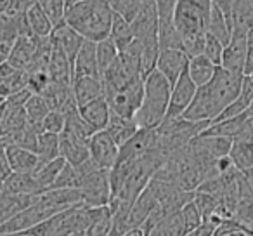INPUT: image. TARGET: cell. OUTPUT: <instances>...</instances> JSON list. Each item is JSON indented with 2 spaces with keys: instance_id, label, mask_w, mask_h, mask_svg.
<instances>
[{
  "instance_id": "obj_40",
  "label": "cell",
  "mask_w": 253,
  "mask_h": 236,
  "mask_svg": "<svg viewBox=\"0 0 253 236\" xmlns=\"http://www.w3.org/2000/svg\"><path fill=\"white\" fill-rule=\"evenodd\" d=\"M179 214H180V219H182V224H184L186 233L193 231V229L198 228V226L201 224V221H203V215H201L200 208H198V205L194 200L187 201V203L179 210Z\"/></svg>"
},
{
  "instance_id": "obj_36",
  "label": "cell",
  "mask_w": 253,
  "mask_h": 236,
  "mask_svg": "<svg viewBox=\"0 0 253 236\" xmlns=\"http://www.w3.org/2000/svg\"><path fill=\"white\" fill-rule=\"evenodd\" d=\"M186 229H184L182 219H180L179 212L169 214L167 217H163L155 228L151 229L149 236H184Z\"/></svg>"
},
{
  "instance_id": "obj_17",
  "label": "cell",
  "mask_w": 253,
  "mask_h": 236,
  "mask_svg": "<svg viewBox=\"0 0 253 236\" xmlns=\"http://www.w3.org/2000/svg\"><path fill=\"white\" fill-rule=\"evenodd\" d=\"M59 155L71 165H80L90 158L87 142L77 139L68 131H63L59 134Z\"/></svg>"
},
{
  "instance_id": "obj_42",
  "label": "cell",
  "mask_w": 253,
  "mask_h": 236,
  "mask_svg": "<svg viewBox=\"0 0 253 236\" xmlns=\"http://www.w3.org/2000/svg\"><path fill=\"white\" fill-rule=\"evenodd\" d=\"M42 9L45 11V14L49 16V19L52 21L54 26L63 25L64 23V11H66V4L64 0H37Z\"/></svg>"
},
{
  "instance_id": "obj_35",
  "label": "cell",
  "mask_w": 253,
  "mask_h": 236,
  "mask_svg": "<svg viewBox=\"0 0 253 236\" xmlns=\"http://www.w3.org/2000/svg\"><path fill=\"white\" fill-rule=\"evenodd\" d=\"M37 155L40 162H50L59 155V134L40 132L37 141Z\"/></svg>"
},
{
  "instance_id": "obj_41",
  "label": "cell",
  "mask_w": 253,
  "mask_h": 236,
  "mask_svg": "<svg viewBox=\"0 0 253 236\" xmlns=\"http://www.w3.org/2000/svg\"><path fill=\"white\" fill-rule=\"evenodd\" d=\"M78 186H80V174H78L77 167L66 162L50 189H54V188H78Z\"/></svg>"
},
{
  "instance_id": "obj_31",
  "label": "cell",
  "mask_w": 253,
  "mask_h": 236,
  "mask_svg": "<svg viewBox=\"0 0 253 236\" xmlns=\"http://www.w3.org/2000/svg\"><path fill=\"white\" fill-rule=\"evenodd\" d=\"M246 118L245 115H238L232 116V118H225V120H218V122H211L207 129H205L201 134L203 136H218V138H229V139H236L243 127V122Z\"/></svg>"
},
{
  "instance_id": "obj_22",
  "label": "cell",
  "mask_w": 253,
  "mask_h": 236,
  "mask_svg": "<svg viewBox=\"0 0 253 236\" xmlns=\"http://www.w3.org/2000/svg\"><path fill=\"white\" fill-rule=\"evenodd\" d=\"M37 196L32 194H18V193H9L4 189V193L0 194V224H4L5 221L16 215L19 210L30 207Z\"/></svg>"
},
{
  "instance_id": "obj_9",
  "label": "cell",
  "mask_w": 253,
  "mask_h": 236,
  "mask_svg": "<svg viewBox=\"0 0 253 236\" xmlns=\"http://www.w3.org/2000/svg\"><path fill=\"white\" fill-rule=\"evenodd\" d=\"M198 87L193 80H191L187 70L177 78V82L172 85V92H170V102L169 109H167V115L163 120H169V118H177L187 109V106L191 104L194 94H196Z\"/></svg>"
},
{
  "instance_id": "obj_29",
  "label": "cell",
  "mask_w": 253,
  "mask_h": 236,
  "mask_svg": "<svg viewBox=\"0 0 253 236\" xmlns=\"http://www.w3.org/2000/svg\"><path fill=\"white\" fill-rule=\"evenodd\" d=\"M64 163H66V160H64L63 156H57V158L50 160V162H40L39 165H37V169L32 172L33 179L39 183V186L43 189V193L52 188L54 181L59 176Z\"/></svg>"
},
{
  "instance_id": "obj_7",
  "label": "cell",
  "mask_w": 253,
  "mask_h": 236,
  "mask_svg": "<svg viewBox=\"0 0 253 236\" xmlns=\"http://www.w3.org/2000/svg\"><path fill=\"white\" fill-rule=\"evenodd\" d=\"M87 148H88L90 160L99 169L111 170L115 167L116 160H118L120 146L116 144L115 139L109 136V132L106 129L94 132L90 136V139L87 141Z\"/></svg>"
},
{
  "instance_id": "obj_12",
  "label": "cell",
  "mask_w": 253,
  "mask_h": 236,
  "mask_svg": "<svg viewBox=\"0 0 253 236\" xmlns=\"http://www.w3.org/2000/svg\"><path fill=\"white\" fill-rule=\"evenodd\" d=\"M95 44L92 40H87L82 44L77 57L73 61V78L77 77H95L101 78L97 64V54H95Z\"/></svg>"
},
{
  "instance_id": "obj_14",
  "label": "cell",
  "mask_w": 253,
  "mask_h": 236,
  "mask_svg": "<svg viewBox=\"0 0 253 236\" xmlns=\"http://www.w3.org/2000/svg\"><path fill=\"white\" fill-rule=\"evenodd\" d=\"M252 102H253V78H252V75H245L238 97L229 106H225V108L215 116L213 122L225 120V118H232V116H238V115H245L250 109V106H252Z\"/></svg>"
},
{
  "instance_id": "obj_8",
  "label": "cell",
  "mask_w": 253,
  "mask_h": 236,
  "mask_svg": "<svg viewBox=\"0 0 253 236\" xmlns=\"http://www.w3.org/2000/svg\"><path fill=\"white\" fill-rule=\"evenodd\" d=\"M155 148H156V129L139 127V131L125 144L120 146L116 163L134 162V160H139L141 156H144L146 153Z\"/></svg>"
},
{
  "instance_id": "obj_44",
  "label": "cell",
  "mask_w": 253,
  "mask_h": 236,
  "mask_svg": "<svg viewBox=\"0 0 253 236\" xmlns=\"http://www.w3.org/2000/svg\"><path fill=\"white\" fill-rule=\"evenodd\" d=\"M222 52H224V44L217 39V37L210 35L207 32V37H205V47H203V54L211 61L215 63L217 66H220L222 63Z\"/></svg>"
},
{
  "instance_id": "obj_50",
  "label": "cell",
  "mask_w": 253,
  "mask_h": 236,
  "mask_svg": "<svg viewBox=\"0 0 253 236\" xmlns=\"http://www.w3.org/2000/svg\"><path fill=\"white\" fill-rule=\"evenodd\" d=\"M253 73V32L248 33V49H246V61H245V75Z\"/></svg>"
},
{
  "instance_id": "obj_23",
  "label": "cell",
  "mask_w": 253,
  "mask_h": 236,
  "mask_svg": "<svg viewBox=\"0 0 253 236\" xmlns=\"http://www.w3.org/2000/svg\"><path fill=\"white\" fill-rule=\"evenodd\" d=\"M4 189L9 191V193L32 194V196H39V194L43 193V189L39 186V183L33 179L32 172H12L4 181Z\"/></svg>"
},
{
  "instance_id": "obj_24",
  "label": "cell",
  "mask_w": 253,
  "mask_h": 236,
  "mask_svg": "<svg viewBox=\"0 0 253 236\" xmlns=\"http://www.w3.org/2000/svg\"><path fill=\"white\" fill-rule=\"evenodd\" d=\"M217 64L211 63L205 54H198V56L189 57L187 63V73H189L191 80L196 84V87L208 84L213 78L215 71H217Z\"/></svg>"
},
{
  "instance_id": "obj_3",
  "label": "cell",
  "mask_w": 253,
  "mask_h": 236,
  "mask_svg": "<svg viewBox=\"0 0 253 236\" xmlns=\"http://www.w3.org/2000/svg\"><path fill=\"white\" fill-rule=\"evenodd\" d=\"M170 92H172V84L158 70H153L144 78L142 102L134 116L139 127L156 129L162 124L169 109Z\"/></svg>"
},
{
  "instance_id": "obj_4",
  "label": "cell",
  "mask_w": 253,
  "mask_h": 236,
  "mask_svg": "<svg viewBox=\"0 0 253 236\" xmlns=\"http://www.w3.org/2000/svg\"><path fill=\"white\" fill-rule=\"evenodd\" d=\"M213 0H177L173 7V23L180 37L207 33Z\"/></svg>"
},
{
  "instance_id": "obj_19",
  "label": "cell",
  "mask_w": 253,
  "mask_h": 236,
  "mask_svg": "<svg viewBox=\"0 0 253 236\" xmlns=\"http://www.w3.org/2000/svg\"><path fill=\"white\" fill-rule=\"evenodd\" d=\"M35 37L33 35H19L18 39L12 44L11 54H9V63L14 64L18 70H25L28 71L30 64L33 61V56H35Z\"/></svg>"
},
{
  "instance_id": "obj_51",
  "label": "cell",
  "mask_w": 253,
  "mask_h": 236,
  "mask_svg": "<svg viewBox=\"0 0 253 236\" xmlns=\"http://www.w3.org/2000/svg\"><path fill=\"white\" fill-rule=\"evenodd\" d=\"M12 174V169L11 165H9L7 158H5V155L0 156V183H4L5 179H7L9 176Z\"/></svg>"
},
{
  "instance_id": "obj_34",
  "label": "cell",
  "mask_w": 253,
  "mask_h": 236,
  "mask_svg": "<svg viewBox=\"0 0 253 236\" xmlns=\"http://www.w3.org/2000/svg\"><path fill=\"white\" fill-rule=\"evenodd\" d=\"M64 116H66V127H64V131H68L70 134H73L75 138L80 139V141L87 142L88 139H90V136L95 132L94 129H92L90 125H88L87 122L82 118L78 108H73L71 111H68Z\"/></svg>"
},
{
  "instance_id": "obj_45",
  "label": "cell",
  "mask_w": 253,
  "mask_h": 236,
  "mask_svg": "<svg viewBox=\"0 0 253 236\" xmlns=\"http://www.w3.org/2000/svg\"><path fill=\"white\" fill-rule=\"evenodd\" d=\"M109 5H111L113 11L123 16L126 21H132L139 11L141 0H109Z\"/></svg>"
},
{
  "instance_id": "obj_25",
  "label": "cell",
  "mask_w": 253,
  "mask_h": 236,
  "mask_svg": "<svg viewBox=\"0 0 253 236\" xmlns=\"http://www.w3.org/2000/svg\"><path fill=\"white\" fill-rule=\"evenodd\" d=\"M158 205V200L155 198L153 191L149 189V186H146L141 191L137 198H135L134 205L130 210V228H141L144 224V221L148 219V215L151 214L153 208Z\"/></svg>"
},
{
  "instance_id": "obj_30",
  "label": "cell",
  "mask_w": 253,
  "mask_h": 236,
  "mask_svg": "<svg viewBox=\"0 0 253 236\" xmlns=\"http://www.w3.org/2000/svg\"><path fill=\"white\" fill-rule=\"evenodd\" d=\"M229 156L232 160V165L241 174H245L246 170H250L253 167V141L232 139Z\"/></svg>"
},
{
  "instance_id": "obj_20",
  "label": "cell",
  "mask_w": 253,
  "mask_h": 236,
  "mask_svg": "<svg viewBox=\"0 0 253 236\" xmlns=\"http://www.w3.org/2000/svg\"><path fill=\"white\" fill-rule=\"evenodd\" d=\"M5 158H7L12 172H33L40 163L39 155L35 151H30V149L16 144H7Z\"/></svg>"
},
{
  "instance_id": "obj_63",
  "label": "cell",
  "mask_w": 253,
  "mask_h": 236,
  "mask_svg": "<svg viewBox=\"0 0 253 236\" xmlns=\"http://www.w3.org/2000/svg\"><path fill=\"white\" fill-rule=\"evenodd\" d=\"M108 2H109V0H108Z\"/></svg>"
},
{
  "instance_id": "obj_18",
  "label": "cell",
  "mask_w": 253,
  "mask_h": 236,
  "mask_svg": "<svg viewBox=\"0 0 253 236\" xmlns=\"http://www.w3.org/2000/svg\"><path fill=\"white\" fill-rule=\"evenodd\" d=\"M75 101L78 106H84L94 99L104 95V87H102L101 78L95 77H77L71 82Z\"/></svg>"
},
{
  "instance_id": "obj_58",
  "label": "cell",
  "mask_w": 253,
  "mask_h": 236,
  "mask_svg": "<svg viewBox=\"0 0 253 236\" xmlns=\"http://www.w3.org/2000/svg\"><path fill=\"white\" fill-rule=\"evenodd\" d=\"M11 0H0V12H7Z\"/></svg>"
},
{
  "instance_id": "obj_26",
  "label": "cell",
  "mask_w": 253,
  "mask_h": 236,
  "mask_svg": "<svg viewBox=\"0 0 253 236\" xmlns=\"http://www.w3.org/2000/svg\"><path fill=\"white\" fill-rule=\"evenodd\" d=\"M28 124V116H26L25 106H4V115L0 122V138H7V136L18 132L19 129L26 127Z\"/></svg>"
},
{
  "instance_id": "obj_56",
  "label": "cell",
  "mask_w": 253,
  "mask_h": 236,
  "mask_svg": "<svg viewBox=\"0 0 253 236\" xmlns=\"http://www.w3.org/2000/svg\"><path fill=\"white\" fill-rule=\"evenodd\" d=\"M222 236H250L248 231H246V226L243 229H236V231H231L227 235H222Z\"/></svg>"
},
{
  "instance_id": "obj_2",
  "label": "cell",
  "mask_w": 253,
  "mask_h": 236,
  "mask_svg": "<svg viewBox=\"0 0 253 236\" xmlns=\"http://www.w3.org/2000/svg\"><path fill=\"white\" fill-rule=\"evenodd\" d=\"M111 19L113 9L108 0H82L64 11V23L92 42L108 39Z\"/></svg>"
},
{
  "instance_id": "obj_15",
  "label": "cell",
  "mask_w": 253,
  "mask_h": 236,
  "mask_svg": "<svg viewBox=\"0 0 253 236\" xmlns=\"http://www.w3.org/2000/svg\"><path fill=\"white\" fill-rule=\"evenodd\" d=\"M50 40L54 44L61 47V49L66 52V56L70 57L71 64H73L75 57H77L78 50H80L82 44L85 42V37L80 35L77 30H73L70 25L63 23V25H57L54 26L52 33H50Z\"/></svg>"
},
{
  "instance_id": "obj_52",
  "label": "cell",
  "mask_w": 253,
  "mask_h": 236,
  "mask_svg": "<svg viewBox=\"0 0 253 236\" xmlns=\"http://www.w3.org/2000/svg\"><path fill=\"white\" fill-rule=\"evenodd\" d=\"M18 68L14 64H11L9 61H4V63L0 64V78H5V77H11L12 73H16Z\"/></svg>"
},
{
  "instance_id": "obj_61",
  "label": "cell",
  "mask_w": 253,
  "mask_h": 236,
  "mask_svg": "<svg viewBox=\"0 0 253 236\" xmlns=\"http://www.w3.org/2000/svg\"><path fill=\"white\" fill-rule=\"evenodd\" d=\"M4 193V183H0V194Z\"/></svg>"
},
{
  "instance_id": "obj_33",
  "label": "cell",
  "mask_w": 253,
  "mask_h": 236,
  "mask_svg": "<svg viewBox=\"0 0 253 236\" xmlns=\"http://www.w3.org/2000/svg\"><path fill=\"white\" fill-rule=\"evenodd\" d=\"M109 39L116 44L118 50L125 49L128 44L134 40V32H132L130 21H126L123 16H120L118 12L113 11V19H111V30H109Z\"/></svg>"
},
{
  "instance_id": "obj_38",
  "label": "cell",
  "mask_w": 253,
  "mask_h": 236,
  "mask_svg": "<svg viewBox=\"0 0 253 236\" xmlns=\"http://www.w3.org/2000/svg\"><path fill=\"white\" fill-rule=\"evenodd\" d=\"M118 47L111 39H102L95 44V54H97V64H99V73H104L109 66L113 64V61L118 56Z\"/></svg>"
},
{
  "instance_id": "obj_27",
  "label": "cell",
  "mask_w": 253,
  "mask_h": 236,
  "mask_svg": "<svg viewBox=\"0 0 253 236\" xmlns=\"http://www.w3.org/2000/svg\"><path fill=\"white\" fill-rule=\"evenodd\" d=\"M113 226L109 205L90 207V221L85 229V236H109Z\"/></svg>"
},
{
  "instance_id": "obj_37",
  "label": "cell",
  "mask_w": 253,
  "mask_h": 236,
  "mask_svg": "<svg viewBox=\"0 0 253 236\" xmlns=\"http://www.w3.org/2000/svg\"><path fill=\"white\" fill-rule=\"evenodd\" d=\"M25 111L26 116H28V124L42 129V120L45 118L47 113L50 111V108L42 94H32V97L25 104Z\"/></svg>"
},
{
  "instance_id": "obj_32",
  "label": "cell",
  "mask_w": 253,
  "mask_h": 236,
  "mask_svg": "<svg viewBox=\"0 0 253 236\" xmlns=\"http://www.w3.org/2000/svg\"><path fill=\"white\" fill-rule=\"evenodd\" d=\"M26 21H28V26L32 30V35L35 37H50V33L54 30L52 21L49 19V16L45 14V11H43L39 2L28 9Z\"/></svg>"
},
{
  "instance_id": "obj_28",
  "label": "cell",
  "mask_w": 253,
  "mask_h": 236,
  "mask_svg": "<svg viewBox=\"0 0 253 236\" xmlns=\"http://www.w3.org/2000/svg\"><path fill=\"white\" fill-rule=\"evenodd\" d=\"M207 32L210 33V35L217 37L224 46L231 40L232 19L227 18V16L224 14V11H222L215 2H213V5H211V12H210V19H208Z\"/></svg>"
},
{
  "instance_id": "obj_39",
  "label": "cell",
  "mask_w": 253,
  "mask_h": 236,
  "mask_svg": "<svg viewBox=\"0 0 253 236\" xmlns=\"http://www.w3.org/2000/svg\"><path fill=\"white\" fill-rule=\"evenodd\" d=\"M28 85V71L18 70L16 73H12L11 77L0 78V95L7 99L9 95H12L14 92L21 91Z\"/></svg>"
},
{
  "instance_id": "obj_53",
  "label": "cell",
  "mask_w": 253,
  "mask_h": 236,
  "mask_svg": "<svg viewBox=\"0 0 253 236\" xmlns=\"http://www.w3.org/2000/svg\"><path fill=\"white\" fill-rule=\"evenodd\" d=\"M213 2L224 11V14L227 16V18L232 19V2H234V0H213Z\"/></svg>"
},
{
  "instance_id": "obj_11",
  "label": "cell",
  "mask_w": 253,
  "mask_h": 236,
  "mask_svg": "<svg viewBox=\"0 0 253 236\" xmlns=\"http://www.w3.org/2000/svg\"><path fill=\"white\" fill-rule=\"evenodd\" d=\"M246 49H248V35L232 33L231 40L224 46L220 66L225 68V70H231V71H236V73L245 75Z\"/></svg>"
},
{
  "instance_id": "obj_62",
  "label": "cell",
  "mask_w": 253,
  "mask_h": 236,
  "mask_svg": "<svg viewBox=\"0 0 253 236\" xmlns=\"http://www.w3.org/2000/svg\"><path fill=\"white\" fill-rule=\"evenodd\" d=\"M4 102H5V97H2V95H0V106L4 104Z\"/></svg>"
},
{
  "instance_id": "obj_5",
  "label": "cell",
  "mask_w": 253,
  "mask_h": 236,
  "mask_svg": "<svg viewBox=\"0 0 253 236\" xmlns=\"http://www.w3.org/2000/svg\"><path fill=\"white\" fill-rule=\"evenodd\" d=\"M82 203L87 207H102L109 205L111 200V176L108 169H95L85 174L80 181Z\"/></svg>"
},
{
  "instance_id": "obj_60",
  "label": "cell",
  "mask_w": 253,
  "mask_h": 236,
  "mask_svg": "<svg viewBox=\"0 0 253 236\" xmlns=\"http://www.w3.org/2000/svg\"><path fill=\"white\" fill-rule=\"evenodd\" d=\"M70 236H85V233H73V235H70Z\"/></svg>"
},
{
  "instance_id": "obj_16",
  "label": "cell",
  "mask_w": 253,
  "mask_h": 236,
  "mask_svg": "<svg viewBox=\"0 0 253 236\" xmlns=\"http://www.w3.org/2000/svg\"><path fill=\"white\" fill-rule=\"evenodd\" d=\"M78 111H80L82 118L94 129L95 132L106 129L109 122V115H111V108H109L108 101H106L104 95L94 99V101L87 102L84 106H78Z\"/></svg>"
},
{
  "instance_id": "obj_47",
  "label": "cell",
  "mask_w": 253,
  "mask_h": 236,
  "mask_svg": "<svg viewBox=\"0 0 253 236\" xmlns=\"http://www.w3.org/2000/svg\"><path fill=\"white\" fill-rule=\"evenodd\" d=\"M35 4H37V0H11L7 12L16 14V16H25L26 12H28V9Z\"/></svg>"
},
{
  "instance_id": "obj_10",
  "label": "cell",
  "mask_w": 253,
  "mask_h": 236,
  "mask_svg": "<svg viewBox=\"0 0 253 236\" xmlns=\"http://www.w3.org/2000/svg\"><path fill=\"white\" fill-rule=\"evenodd\" d=\"M187 63H189V56L186 54V50L163 49V50H160V54H158L156 70L173 85L177 82V78L187 70Z\"/></svg>"
},
{
  "instance_id": "obj_55",
  "label": "cell",
  "mask_w": 253,
  "mask_h": 236,
  "mask_svg": "<svg viewBox=\"0 0 253 236\" xmlns=\"http://www.w3.org/2000/svg\"><path fill=\"white\" fill-rule=\"evenodd\" d=\"M122 236H146V235L141 228H132V229H128V231L123 233Z\"/></svg>"
},
{
  "instance_id": "obj_6",
  "label": "cell",
  "mask_w": 253,
  "mask_h": 236,
  "mask_svg": "<svg viewBox=\"0 0 253 236\" xmlns=\"http://www.w3.org/2000/svg\"><path fill=\"white\" fill-rule=\"evenodd\" d=\"M142 92H144V80H137L118 91L106 92L104 97L113 113L125 118H134L142 102Z\"/></svg>"
},
{
  "instance_id": "obj_57",
  "label": "cell",
  "mask_w": 253,
  "mask_h": 236,
  "mask_svg": "<svg viewBox=\"0 0 253 236\" xmlns=\"http://www.w3.org/2000/svg\"><path fill=\"white\" fill-rule=\"evenodd\" d=\"M7 139L5 138H0V156L2 155H5V148H7Z\"/></svg>"
},
{
  "instance_id": "obj_54",
  "label": "cell",
  "mask_w": 253,
  "mask_h": 236,
  "mask_svg": "<svg viewBox=\"0 0 253 236\" xmlns=\"http://www.w3.org/2000/svg\"><path fill=\"white\" fill-rule=\"evenodd\" d=\"M11 49H12V44L11 42H0V64L9 59Z\"/></svg>"
},
{
  "instance_id": "obj_43",
  "label": "cell",
  "mask_w": 253,
  "mask_h": 236,
  "mask_svg": "<svg viewBox=\"0 0 253 236\" xmlns=\"http://www.w3.org/2000/svg\"><path fill=\"white\" fill-rule=\"evenodd\" d=\"M66 127V116L59 109H50L42 120V132H50V134H61Z\"/></svg>"
},
{
  "instance_id": "obj_1",
  "label": "cell",
  "mask_w": 253,
  "mask_h": 236,
  "mask_svg": "<svg viewBox=\"0 0 253 236\" xmlns=\"http://www.w3.org/2000/svg\"><path fill=\"white\" fill-rule=\"evenodd\" d=\"M243 73L218 66L213 78L208 84L198 87L191 104L182 113V118L193 122H213V118L229 106L241 91Z\"/></svg>"
},
{
  "instance_id": "obj_46",
  "label": "cell",
  "mask_w": 253,
  "mask_h": 236,
  "mask_svg": "<svg viewBox=\"0 0 253 236\" xmlns=\"http://www.w3.org/2000/svg\"><path fill=\"white\" fill-rule=\"evenodd\" d=\"M50 77L47 70H35L28 73V85L26 87L32 91V94H42L50 84Z\"/></svg>"
},
{
  "instance_id": "obj_49",
  "label": "cell",
  "mask_w": 253,
  "mask_h": 236,
  "mask_svg": "<svg viewBox=\"0 0 253 236\" xmlns=\"http://www.w3.org/2000/svg\"><path fill=\"white\" fill-rule=\"evenodd\" d=\"M236 139H246V141H253V115H246L243 127L239 131L238 138Z\"/></svg>"
},
{
  "instance_id": "obj_59",
  "label": "cell",
  "mask_w": 253,
  "mask_h": 236,
  "mask_svg": "<svg viewBox=\"0 0 253 236\" xmlns=\"http://www.w3.org/2000/svg\"><path fill=\"white\" fill-rule=\"evenodd\" d=\"M78 2H82V0H64V4H66V7H68V5L78 4Z\"/></svg>"
},
{
  "instance_id": "obj_21",
  "label": "cell",
  "mask_w": 253,
  "mask_h": 236,
  "mask_svg": "<svg viewBox=\"0 0 253 236\" xmlns=\"http://www.w3.org/2000/svg\"><path fill=\"white\" fill-rule=\"evenodd\" d=\"M106 131L115 139L116 144L122 146L139 131V125L135 124L134 118H125V116H120L111 111L109 122H108V125H106Z\"/></svg>"
},
{
  "instance_id": "obj_48",
  "label": "cell",
  "mask_w": 253,
  "mask_h": 236,
  "mask_svg": "<svg viewBox=\"0 0 253 236\" xmlns=\"http://www.w3.org/2000/svg\"><path fill=\"white\" fill-rule=\"evenodd\" d=\"M32 97V91H30L28 87L21 89V91L14 92L12 95H9L7 99H5V104L9 106H25L26 101Z\"/></svg>"
},
{
  "instance_id": "obj_13",
  "label": "cell",
  "mask_w": 253,
  "mask_h": 236,
  "mask_svg": "<svg viewBox=\"0 0 253 236\" xmlns=\"http://www.w3.org/2000/svg\"><path fill=\"white\" fill-rule=\"evenodd\" d=\"M47 71H49V77L52 82H61V84L73 82V64H71L70 57L66 56V52L54 42L52 49H50L49 63H47Z\"/></svg>"
}]
</instances>
